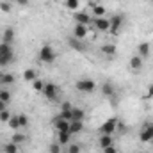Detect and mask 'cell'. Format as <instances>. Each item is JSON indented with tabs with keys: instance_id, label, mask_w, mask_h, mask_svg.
<instances>
[{
	"instance_id": "cell-2",
	"label": "cell",
	"mask_w": 153,
	"mask_h": 153,
	"mask_svg": "<svg viewBox=\"0 0 153 153\" xmlns=\"http://www.w3.org/2000/svg\"><path fill=\"white\" fill-rule=\"evenodd\" d=\"M75 87H76V91H80V93L91 94V93H94L96 84H94V80H91V78H80V80H76Z\"/></svg>"
},
{
	"instance_id": "cell-14",
	"label": "cell",
	"mask_w": 153,
	"mask_h": 153,
	"mask_svg": "<svg viewBox=\"0 0 153 153\" xmlns=\"http://www.w3.org/2000/svg\"><path fill=\"white\" fill-rule=\"evenodd\" d=\"M84 130V121H71L70 123V134L75 135V134H80Z\"/></svg>"
},
{
	"instance_id": "cell-12",
	"label": "cell",
	"mask_w": 153,
	"mask_h": 153,
	"mask_svg": "<svg viewBox=\"0 0 153 153\" xmlns=\"http://www.w3.org/2000/svg\"><path fill=\"white\" fill-rule=\"evenodd\" d=\"M70 139H71V134L70 132H57V143L61 146H66L70 143Z\"/></svg>"
},
{
	"instance_id": "cell-5",
	"label": "cell",
	"mask_w": 153,
	"mask_h": 153,
	"mask_svg": "<svg viewBox=\"0 0 153 153\" xmlns=\"http://www.w3.org/2000/svg\"><path fill=\"white\" fill-rule=\"evenodd\" d=\"M139 139H141V143H152L153 141V123H146L143 126V130L139 132Z\"/></svg>"
},
{
	"instance_id": "cell-36",
	"label": "cell",
	"mask_w": 153,
	"mask_h": 153,
	"mask_svg": "<svg viewBox=\"0 0 153 153\" xmlns=\"http://www.w3.org/2000/svg\"><path fill=\"white\" fill-rule=\"evenodd\" d=\"M68 153H80V146H78V144H71V146L68 148Z\"/></svg>"
},
{
	"instance_id": "cell-41",
	"label": "cell",
	"mask_w": 153,
	"mask_h": 153,
	"mask_svg": "<svg viewBox=\"0 0 153 153\" xmlns=\"http://www.w3.org/2000/svg\"><path fill=\"white\" fill-rule=\"evenodd\" d=\"M5 109H7V103H4V102L0 100V112H2V111H5Z\"/></svg>"
},
{
	"instance_id": "cell-3",
	"label": "cell",
	"mask_w": 153,
	"mask_h": 153,
	"mask_svg": "<svg viewBox=\"0 0 153 153\" xmlns=\"http://www.w3.org/2000/svg\"><path fill=\"white\" fill-rule=\"evenodd\" d=\"M55 50L50 46V45H45V46H41V50H39V59H41V62H45V64H52L53 61H55Z\"/></svg>"
},
{
	"instance_id": "cell-8",
	"label": "cell",
	"mask_w": 153,
	"mask_h": 153,
	"mask_svg": "<svg viewBox=\"0 0 153 153\" xmlns=\"http://www.w3.org/2000/svg\"><path fill=\"white\" fill-rule=\"evenodd\" d=\"M70 123H71V121H66V119H62L61 116L53 117V126H55L57 132H70Z\"/></svg>"
},
{
	"instance_id": "cell-43",
	"label": "cell",
	"mask_w": 153,
	"mask_h": 153,
	"mask_svg": "<svg viewBox=\"0 0 153 153\" xmlns=\"http://www.w3.org/2000/svg\"><path fill=\"white\" fill-rule=\"evenodd\" d=\"M0 78H2V73H0Z\"/></svg>"
},
{
	"instance_id": "cell-31",
	"label": "cell",
	"mask_w": 153,
	"mask_h": 153,
	"mask_svg": "<svg viewBox=\"0 0 153 153\" xmlns=\"http://www.w3.org/2000/svg\"><path fill=\"white\" fill-rule=\"evenodd\" d=\"M48 153H62V146L59 143H53L48 146Z\"/></svg>"
},
{
	"instance_id": "cell-39",
	"label": "cell",
	"mask_w": 153,
	"mask_h": 153,
	"mask_svg": "<svg viewBox=\"0 0 153 153\" xmlns=\"http://www.w3.org/2000/svg\"><path fill=\"white\" fill-rule=\"evenodd\" d=\"M14 2H16L18 5H27V4H29V0H14Z\"/></svg>"
},
{
	"instance_id": "cell-9",
	"label": "cell",
	"mask_w": 153,
	"mask_h": 153,
	"mask_svg": "<svg viewBox=\"0 0 153 153\" xmlns=\"http://www.w3.org/2000/svg\"><path fill=\"white\" fill-rule=\"evenodd\" d=\"M121 27H123V16H114V18H111V32H112L114 36L119 34Z\"/></svg>"
},
{
	"instance_id": "cell-25",
	"label": "cell",
	"mask_w": 153,
	"mask_h": 153,
	"mask_svg": "<svg viewBox=\"0 0 153 153\" xmlns=\"http://www.w3.org/2000/svg\"><path fill=\"white\" fill-rule=\"evenodd\" d=\"M20 152V146L18 144H14L13 141L11 143H7L5 146H4V153H18Z\"/></svg>"
},
{
	"instance_id": "cell-17",
	"label": "cell",
	"mask_w": 153,
	"mask_h": 153,
	"mask_svg": "<svg viewBox=\"0 0 153 153\" xmlns=\"http://www.w3.org/2000/svg\"><path fill=\"white\" fill-rule=\"evenodd\" d=\"M130 68H132V70H135V71H139V70L143 68V57L134 55V57L130 59Z\"/></svg>"
},
{
	"instance_id": "cell-26",
	"label": "cell",
	"mask_w": 153,
	"mask_h": 153,
	"mask_svg": "<svg viewBox=\"0 0 153 153\" xmlns=\"http://www.w3.org/2000/svg\"><path fill=\"white\" fill-rule=\"evenodd\" d=\"M102 53H103V55H114L116 53V46L114 45H111V43L103 45V46H102Z\"/></svg>"
},
{
	"instance_id": "cell-30",
	"label": "cell",
	"mask_w": 153,
	"mask_h": 153,
	"mask_svg": "<svg viewBox=\"0 0 153 153\" xmlns=\"http://www.w3.org/2000/svg\"><path fill=\"white\" fill-rule=\"evenodd\" d=\"M32 87H34V91H38V93H43V89H45V82H41L39 78H36V80L32 82Z\"/></svg>"
},
{
	"instance_id": "cell-23",
	"label": "cell",
	"mask_w": 153,
	"mask_h": 153,
	"mask_svg": "<svg viewBox=\"0 0 153 153\" xmlns=\"http://www.w3.org/2000/svg\"><path fill=\"white\" fill-rule=\"evenodd\" d=\"M0 53H2V55H14L13 46L7 45V43H0Z\"/></svg>"
},
{
	"instance_id": "cell-15",
	"label": "cell",
	"mask_w": 153,
	"mask_h": 153,
	"mask_svg": "<svg viewBox=\"0 0 153 153\" xmlns=\"http://www.w3.org/2000/svg\"><path fill=\"white\" fill-rule=\"evenodd\" d=\"M7 125H9V128H13L14 132H16V130H20V128H22V121H20V114H18V116H11V119L7 121Z\"/></svg>"
},
{
	"instance_id": "cell-33",
	"label": "cell",
	"mask_w": 153,
	"mask_h": 153,
	"mask_svg": "<svg viewBox=\"0 0 153 153\" xmlns=\"http://www.w3.org/2000/svg\"><path fill=\"white\" fill-rule=\"evenodd\" d=\"M78 4H80V0H66V7L71 9V11H76Z\"/></svg>"
},
{
	"instance_id": "cell-19",
	"label": "cell",
	"mask_w": 153,
	"mask_h": 153,
	"mask_svg": "<svg viewBox=\"0 0 153 153\" xmlns=\"http://www.w3.org/2000/svg\"><path fill=\"white\" fill-rule=\"evenodd\" d=\"M107 146H112V135H107V134H102L100 135V148H107Z\"/></svg>"
},
{
	"instance_id": "cell-18",
	"label": "cell",
	"mask_w": 153,
	"mask_h": 153,
	"mask_svg": "<svg viewBox=\"0 0 153 153\" xmlns=\"http://www.w3.org/2000/svg\"><path fill=\"white\" fill-rule=\"evenodd\" d=\"M91 7H93V14H94V18H103V16H105V7H103V5L91 4Z\"/></svg>"
},
{
	"instance_id": "cell-22",
	"label": "cell",
	"mask_w": 153,
	"mask_h": 153,
	"mask_svg": "<svg viewBox=\"0 0 153 153\" xmlns=\"http://www.w3.org/2000/svg\"><path fill=\"white\" fill-rule=\"evenodd\" d=\"M25 139H27V137H25V134H20V130H16V134H13V139H11V141H13L14 144H18V146H20V144H23V143H25Z\"/></svg>"
},
{
	"instance_id": "cell-35",
	"label": "cell",
	"mask_w": 153,
	"mask_h": 153,
	"mask_svg": "<svg viewBox=\"0 0 153 153\" xmlns=\"http://www.w3.org/2000/svg\"><path fill=\"white\" fill-rule=\"evenodd\" d=\"M0 11H2V13H9V11H11V5H9L7 2H0Z\"/></svg>"
},
{
	"instance_id": "cell-6",
	"label": "cell",
	"mask_w": 153,
	"mask_h": 153,
	"mask_svg": "<svg viewBox=\"0 0 153 153\" xmlns=\"http://www.w3.org/2000/svg\"><path fill=\"white\" fill-rule=\"evenodd\" d=\"M116 128H117V119H116V117H109V119L102 125L100 132H102V134H107V135H112L116 132Z\"/></svg>"
},
{
	"instance_id": "cell-37",
	"label": "cell",
	"mask_w": 153,
	"mask_h": 153,
	"mask_svg": "<svg viewBox=\"0 0 153 153\" xmlns=\"http://www.w3.org/2000/svg\"><path fill=\"white\" fill-rule=\"evenodd\" d=\"M70 109H73V105H71L70 102H64V103H61V111H70Z\"/></svg>"
},
{
	"instance_id": "cell-20",
	"label": "cell",
	"mask_w": 153,
	"mask_h": 153,
	"mask_svg": "<svg viewBox=\"0 0 153 153\" xmlns=\"http://www.w3.org/2000/svg\"><path fill=\"white\" fill-rule=\"evenodd\" d=\"M71 112H73V121H84V117H85L84 109H80V107H73Z\"/></svg>"
},
{
	"instance_id": "cell-42",
	"label": "cell",
	"mask_w": 153,
	"mask_h": 153,
	"mask_svg": "<svg viewBox=\"0 0 153 153\" xmlns=\"http://www.w3.org/2000/svg\"><path fill=\"white\" fill-rule=\"evenodd\" d=\"M139 153H146V152H139Z\"/></svg>"
},
{
	"instance_id": "cell-44",
	"label": "cell",
	"mask_w": 153,
	"mask_h": 153,
	"mask_svg": "<svg viewBox=\"0 0 153 153\" xmlns=\"http://www.w3.org/2000/svg\"><path fill=\"white\" fill-rule=\"evenodd\" d=\"M150 2H153V0H150Z\"/></svg>"
},
{
	"instance_id": "cell-32",
	"label": "cell",
	"mask_w": 153,
	"mask_h": 153,
	"mask_svg": "<svg viewBox=\"0 0 153 153\" xmlns=\"http://www.w3.org/2000/svg\"><path fill=\"white\" fill-rule=\"evenodd\" d=\"M61 117L62 119H66V121H73V112H71V109L70 111H61Z\"/></svg>"
},
{
	"instance_id": "cell-34",
	"label": "cell",
	"mask_w": 153,
	"mask_h": 153,
	"mask_svg": "<svg viewBox=\"0 0 153 153\" xmlns=\"http://www.w3.org/2000/svg\"><path fill=\"white\" fill-rule=\"evenodd\" d=\"M11 116H13V114L5 109V111H2V112H0V121H2V123H7V121L11 119Z\"/></svg>"
},
{
	"instance_id": "cell-11",
	"label": "cell",
	"mask_w": 153,
	"mask_h": 153,
	"mask_svg": "<svg viewBox=\"0 0 153 153\" xmlns=\"http://www.w3.org/2000/svg\"><path fill=\"white\" fill-rule=\"evenodd\" d=\"M68 45H70L73 50H76V52H84V50H85L84 45H82V39H76L75 36H71V38L68 39Z\"/></svg>"
},
{
	"instance_id": "cell-16",
	"label": "cell",
	"mask_w": 153,
	"mask_h": 153,
	"mask_svg": "<svg viewBox=\"0 0 153 153\" xmlns=\"http://www.w3.org/2000/svg\"><path fill=\"white\" fill-rule=\"evenodd\" d=\"M137 52H139V57L146 59V57L150 55V43H141V45L137 46Z\"/></svg>"
},
{
	"instance_id": "cell-10",
	"label": "cell",
	"mask_w": 153,
	"mask_h": 153,
	"mask_svg": "<svg viewBox=\"0 0 153 153\" xmlns=\"http://www.w3.org/2000/svg\"><path fill=\"white\" fill-rule=\"evenodd\" d=\"M73 36L76 39H84L87 36V27L85 25H80V23H75V27H73Z\"/></svg>"
},
{
	"instance_id": "cell-27",
	"label": "cell",
	"mask_w": 153,
	"mask_h": 153,
	"mask_svg": "<svg viewBox=\"0 0 153 153\" xmlns=\"http://www.w3.org/2000/svg\"><path fill=\"white\" fill-rule=\"evenodd\" d=\"M102 93H103V94H105V96H114V87H112V84H109V82H107V84H103V85H102Z\"/></svg>"
},
{
	"instance_id": "cell-40",
	"label": "cell",
	"mask_w": 153,
	"mask_h": 153,
	"mask_svg": "<svg viewBox=\"0 0 153 153\" xmlns=\"http://www.w3.org/2000/svg\"><path fill=\"white\" fill-rule=\"evenodd\" d=\"M148 98H153V84L148 87Z\"/></svg>"
},
{
	"instance_id": "cell-24",
	"label": "cell",
	"mask_w": 153,
	"mask_h": 153,
	"mask_svg": "<svg viewBox=\"0 0 153 153\" xmlns=\"http://www.w3.org/2000/svg\"><path fill=\"white\" fill-rule=\"evenodd\" d=\"M14 82V75L13 73H2V78H0V84L2 85H9Z\"/></svg>"
},
{
	"instance_id": "cell-21",
	"label": "cell",
	"mask_w": 153,
	"mask_h": 153,
	"mask_svg": "<svg viewBox=\"0 0 153 153\" xmlns=\"http://www.w3.org/2000/svg\"><path fill=\"white\" fill-rule=\"evenodd\" d=\"M23 78H25L27 82H34V80L38 78V73H36V70H32V68L25 70V71H23Z\"/></svg>"
},
{
	"instance_id": "cell-28",
	"label": "cell",
	"mask_w": 153,
	"mask_h": 153,
	"mask_svg": "<svg viewBox=\"0 0 153 153\" xmlns=\"http://www.w3.org/2000/svg\"><path fill=\"white\" fill-rule=\"evenodd\" d=\"M14 59V55H2L0 53V68H5L7 64H11Z\"/></svg>"
},
{
	"instance_id": "cell-1",
	"label": "cell",
	"mask_w": 153,
	"mask_h": 153,
	"mask_svg": "<svg viewBox=\"0 0 153 153\" xmlns=\"http://www.w3.org/2000/svg\"><path fill=\"white\" fill-rule=\"evenodd\" d=\"M59 93H61L59 85H55V84H52V82H46V84H45L43 94H45V98H46L48 102H57V100H59Z\"/></svg>"
},
{
	"instance_id": "cell-7",
	"label": "cell",
	"mask_w": 153,
	"mask_h": 153,
	"mask_svg": "<svg viewBox=\"0 0 153 153\" xmlns=\"http://www.w3.org/2000/svg\"><path fill=\"white\" fill-rule=\"evenodd\" d=\"M73 20H75V23L85 25V27H89L91 22H93V18H91L87 13H84V11H75V13H73Z\"/></svg>"
},
{
	"instance_id": "cell-4",
	"label": "cell",
	"mask_w": 153,
	"mask_h": 153,
	"mask_svg": "<svg viewBox=\"0 0 153 153\" xmlns=\"http://www.w3.org/2000/svg\"><path fill=\"white\" fill-rule=\"evenodd\" d=\"M93 27L96 29V30H100V32H109L111 30V20H107L105 16L103 18H94L93 16Z\"/></svg>"
},
{
	"instance_id": "cell-38",
	"label": "cell",
	"mask_w": 153,
	"mask_h": 153,
	"mask_svg": "<svg viewBox=\"0 0 153 153\" xmlns=\"http://www.w3.org/2000/svg\"><path fill=\"white\" fill-rule=\"evenodd\" d=\"M103 153H117V150H116L114 144H112V146H107V148H103Z\"/></svg>"
},
{
	"instance_id": "cell-13",
	"label": "cell",
	"mask_w": 153,
	"mask_h": 153,
	"mask_svg": "<svg viewBox=\"0 0 153 153\" xmlns=\"http://www.w3.org/2000/svg\"><path fill=\"white\" fill-rule=\"evenodd\" d=\"M13 39H14V30L13 29H4V32H2V43H7V45H11L13 43Z\"/></svg>"
},
{
	"instance_id": "cell-29",
	"label": "cell",
	"mask_w": 153,
	"mask_h": 153,
	"mask_svg": "<svg viewBox=\"0 0 153 153\" xmlns=\"http://www.w3.org/2000/svg\"><path fill=\"white\" fill-rule=\"evenodd\" d=\"M0 100H2L4 103H9V102H11V91H7V89H0Z\"/></svg>"
}]
</instances>
